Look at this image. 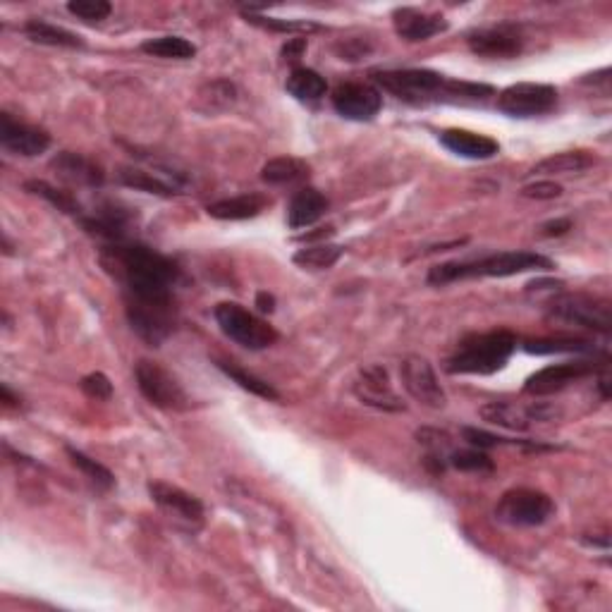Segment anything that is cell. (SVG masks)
I'll return each mask as SVG.
<instances>
[{"mask_svg": "<svg viewBox=\"0 0 612 612\" xmlns=\"http://www.w3.org/2000/svg\"><path fill=\"white\" fill-rule=\"evenodd\" d=\"M103 266L120 278L125 302H173L180 268L156 249L139 242L110 244L103 249Z\"/></svg>", "mask_w": 612, "mask_h": 612, "instance_id": "1", "label": "cell"}, {"mask_svg": "<svg viewBox=\"0 0 612 612\" xmlns=\"http://www.w3.org/2000/svg\"><path fill=\"white\" fill-rule=\"evenodd\" d=\"M371 77L395 99L426 106V103H483L495 96L491 84L459 82L436 70H373Z\"/></svg>", "mask_w": 612, "mask_h": 612, "instance_id": "2", "label": "cell"}, {"mask_svg": "<svg viewBox=\"0 0 612 612\" xmlns=\"http://www.w3.org/2000/svg\"><path fill=\"white\" fill-rule=\"evenodd\" d=\"M555 263L548 256L536 252H500L483 256L476 261H450L438 263L428 271V285L445 287L457 280L469 278H510V275L529 273V271H550Z\"/></svg>", "mask_w": 612, "mask_h": 612, "instance_id": "3", "label": "cell"}, {"mask_svg": "<svg viewBox=\"0 0 612 612\" xmlns=\"http://www.w3.org/2000/svg\"><path fill=\"white\" fill-rule=\"evenodd\" d=\"M519 340L510 330H493V333L469 335L457 345L452 357L445 364V371L452 376H491L505 369V364L517 350Z\"/></svg>", "mask_w": 612, "mask_h": 612, "instance_id": "4", "label": "cell"}, {"mask_svg": "<svg viewBox=\"0 0 612 612\" xmlns=\"http://www.w3.org/2000/svg\"><path fill=\"white\" fill-rule=\"evenodd\" d=\"M548 316L553 321L574 328H586L593 333L610 335L612 306L601 297L581 295V292H560L548 302Z\"/></svg>", "mask_w": 612, "mask_h": 612, "instance_id": "5", "label": "cell"}, {"mask_svg": "<svg viewBox=\"0 0 612 612\" xmlns=\"http://www.w3.org/2000/svg\"><path fill=\"white\" fill-rule=\"evenodd\" d=\"M216 323L228 335L230 340H235L237 345L247 347V350H266L278 342V330L268 326V321H263L252 311H247L244 306L235 302H223L213 309Z\"/></svg>", "mask_w": 612, "mask_h": 612, "instance_id": "6", "label": "cell"}, {"mask_svg": "<svg viewBox=\"0 0 612 612\" xmlns=\"http://www.w3.org/2000/svg\"><path fill=\"white\" fill-rule=\"evenodd\" d=\"M134 376L142 395L151 402L153 407L165 409V412H187L192 407L189 397L175 376H170L156 361L142 359L134 366Z\"/></svg>", "mask_w": 612, "mask_h": 612, "instance_id": "7", "label": "cell"}, {"mask_svg": "<svg viewBox=\"0 0 612 612\" xmlns=\"http://www.w3.org/2000/svg\"><path fill=\"white\" fill-rule=\"evenodd\" d=\"M603 371H608V354L603 359H574L565 361V364H553L526 378L524 393L531 397L555 395L569 388L572 383L581 381V378L596 376V373Z\"/></svg>", "mask_w": 612, "mask_h": 612, "instance_id": "8", "label": "cell"}, {"mask_svg": "<svg viewBox=\"0 0 612 612\" xmlns=\"http://www.w3.org/2000/svg\"><path fill=\"white\" fill-rule=\"evenodd\" d=\"M555 512L550 495L534 491V488H512L495 505L498 522L510 526H541Z\"/></svg>", "mask_w": 612, "mask_h": 612, "instance_id": "9", "label": "cell"}, {"mask_svg": "<svg viewBox=\"0 0 612 612\" xmlns=\"http://www.w3.org/2000/svg\"><path fill=\"white\" fill-rule=\"evenodd\" d=\"M560 94L550 84L522 82L512 84L498 94V110L510 118H538V115L553 113L558 108Z\"/></svg>", "mask_w": 612, "mask_h": 612, "instance_id": "10", "label": "cell"}, {"mask_svg": "<svg viewBox=\"0 0 612 612\" xmlns=\"http://www.w3.org/2000/svg\"><path fill=\"white\" fill-rule=\"evenodd\" d=\"M127 321L146 345L161 347L173 335L177 309L173 302H125Z\"/></svg>", "mask_w": 612, "mask_h": 612, "instance_id": "11", "label": "cell"}, {"mask_svg": "<svg viewBox=\"0 0 612 612\" xmlns=\"http://www.w3.org/2000/svg\"><path fill=\"white\" fill-rule=\"evenodd\" d=\"M481 419L488 424L507 428V431H529L534 424L553 421L560 416V409L546 402H534V405H517V402H488L481 407Z\"/></svg>", "mask_w": 612, "mask_h": 612, "instance_id": "12", "label": "cell"}, {"mask_svg": "<svg viewBox=\"0 0 612 612\" xmlns=\"http://www.w3.org/2000/svg\"><path fill=\"white\" fill-rule=\"evenodd\" d=\"M400 376L405 390L416 402H419V405H424L428 409H443L448 405V395H445L443 385L438 383L436 371H433V366L428 364V359L419 357V354H412V357L402 359Z\"/></svg>", "mask_w": 612, "mask_h": 612, "instance_id": "13", "label": "cell"}, {"mask_svg": "<svg viewBox=\"0 0 612 612\" xmlns=\"http://www.w3.org/2000/svg\"><path fill=\"white\" fill-rule=\"evenodd\" d=\"M333 108L338 110L342 118L369 122L381 113L383 96L369 82H345L333 91Z\"/></svg>", "mask_w": 612, "mask_h": 612, "instance_id": "14", "label": "cell"}, {"mask_svg": "<svg viewBox=\"0 0 612 612\" xmlns=\"http://www.w3.org/2000/svg\"><path fill=\"white\" fill-rule=\"evenodd\" d=\"M0 144L5 151L15 153V156L34 158L48 151L51 146V134L39 127L27 125L12 118L10 113L0 115Z\"/></svg>", "mask_w": 612, "mask_h": 612, "instance_id": "15", "label": "cell"}, {"mask_svg": "<svg viewBox=\"0 0 612 612\" xmlns=\"http://www.w3.org/2000/svg\"><path fill=\"white\" fill-rule=\"evenodd\" d=\"M354 395L364 405L381 409V412H405V402L397 397L393 385H390L388 371L378 364L359 371L357 383H354Z\"/></svg>", "mask_w": 612, "mask_h": 612, "instance_id": "16", "label": "cell"}, {"mask_svg": "<svg viewBox=\"0 0 612 612\" xmlns=\"http://www.w3.org/2000/svg\"><path fill=\"white\" fill-rule=\"evenodd\" d=\"M471 53L481 58H517L524 51V36L517 27L500 24V27L479 29L467 36Z\"/></svg>", "mask_w": 612, "mask_h": 612, "instance_id": "17", "label": "cell"}, {"mask_svg": "<svg viewBox=\"0 0 612 612\" xmlns=\"http://www.w3.org/2000/svg\"><path fill=\"white\" fill-rule=\"evenodd\" d=\"M149 495L151 500L161 507L163 512H168L170 517L180 519L189 526H199L204 522V505L199 498H194L192 493L182 491V488L170 486L163 481H151L149 483Z\"/></svg>", "mask_w": 612, "mask_h": 612, "instance_id": "18", "label": "cell"}, {"mask_svg": "<svg viewBox=\"0 0 612 612\" xmlns=\"http://www.w3.org/2000/svg\"><path fill=\"white\" fill-rule=\"evenodd\" d=\"M79 223L89 235L101 237L110 244L130 242V228H132V213L130 208H122L118 204H103L96 208L91 216H82Z\"/></svg>", "mask_w": 612, "mask_h": 612, "instance_id": "19", "label": "cell"}, {"mask_svg": "<svg viewBox=\"0 0 612 612\" xmlns=\"http://www.w3.org/2000/svg\"><path fill=\"white\" fill-rule=\"evenodd\" d=\"M395 32L400 39L416 44V41H428L431 36L448 32L450 22L436 12H424L416 8H397L393 12Z\"/></svg>", "mask_w": 612, "mask_h": 612, "instance_id": "20", "label": "cell"}, {"mask_svg": "<svg viewBox=\"0 0 612 612\" xmlns=\"http://www.w3.org/2000/svg\"><path fill=\"white\" fill-rule=\"evenodd\" d=\"M51 168L58 173L60 180L70 182V185L77 187H101L106 182V175H103L101 165H96L94 161H89L87 156L82 153H72L63 151L51 161Z\"/></svg>", "mask_w": 612, "mask_h": 612, "instance_id": "21", "label": "cell"}, {"mask_svg": "<svg viewBox=\"0 0 612 612\" xmlns=\"http://www.w3.org/2000/svg\"><path fill=\"white\" fill-rule=\"evenodd\" d=\"M440 144L455 156L469 158V161H488V158L500 153V144L495 139L469 130H443L440 132Z\"/></svg>", "mask_w": 612, "mask_h": 612, "instance_id": "22", "label": "cell"}, {"mask_svg": "<svg viewBox=\"0 0 612 612\" xmlns=\"http://www.w3.org/2000/svg\"><path fill=\"white\" fill-rule=\"evenodd\" d=\"M118 182L125 187L139 189V192L156 194V197H177L182 194V185L177 177H163L161 173H151V170L134 168V165H125L120 168Z\"/></svg>", "mask_w": 612, "mask_h": 612, "instance_id": "23", "label": "cell"}, {"mask_svg": "<svg viewBox=\"0 0 612 612\" xmlns=\"http://www.w3.org/2000/svg\"><path fill=\"white\" fill-rule=\"evenodd\" d=\"M326 211H328V199L323 197L318 189L314 187L299 189L290 201V208H287V225H290L292 230L309 228V225H314Z\"/></svg>", "mask_w": 612, "mask_h": 612, "instance_id": "24", "label": "cell"}, {"mask_svg": "<svg viewBox=\"0 0 612 612\" xmlns=\"http://www.w3.org/2000/svg\"><path fill=\"white\" fill-rule=\"evenodd\" d=\"M266 206H271V199L254 192V194H242V197L216 201V204H208L206 211L208 216L218 220H249L266 211Z\"/></svg>", "mask_w": 612, "mask_h": 612, "instance_id": "25", "label": "cell"}, {"mask_svg": "<svg viewBox=\"0 0 612 612\" xmlns=\"http://www.w3.org/2000/svg\"><path fill=\"white\" fill-rule=\"evenodd\" d=\"M24 36L34 44L41 46H53V48H84V39L70 29L58 27V24L44 22V20H29L22 27Z\"/></svg>", "mask_w": 612, "mask_h": 612, "instance_id": "26", "label": "cell"}, {"mask_svg": "<svg viewBox=\"0 0 612 612\" xmlns=\"http://www.w3.org/2000/svg\"><path fill=\"white\" fill-rule=\"evenodd\" d=\"M285 89H287V94L295 96L297 101L314 103V101H321L323 96H326L328 82H326V77L318 75V72L311 70V67H295V70L290 72V77H287Z\"/></svg>", "mask_w": 612, "mask_h": 612, "instance_id": "27", "label": "cell"}, {"mask_svg": "<svg viewBox=\"0 0 612 612\" xmlns=\"http://www.w3.org/2000/svg\"><path fill=\"white\" fill-rule=\"evenodd\" d=\"M593 163H596V158L586 151H560L543 158L541 163H536L534 168H531V175H572L591 168Z\"/></svg>", "mask_w": 612, "mask_h": 612, "instance_id": "28", "label": "cell"}, {"mask_svg": "<svg viewBox=\"0 0 612 612\" xmlns=\"http://www.w3.org/2000/svg\"><path fill=\"white\" fill-rule=\"evenodd\" d=\"M304 177H309V165L292 156L273 158L261 168V180L268 185H292Z\"/></svg>", "mask_w": 612, "mask_h": 612, "instance_id": "29", "label": "cell"}, {"mask_svg": "<svg viewBox=\"0 0 612 612\" xmlns=\"http://www.w3.org/2000/svg\"><path fill=\"white\" fill-rule=\"evenodd\" d=\"M142 51L146 55H153V58H163V60H192L197 55V46L192 41L182 39V36H156V39H149L142 44Z\"/></svg>", "mask_w": 612, "mask_h": 612, "instance_id": "30", "label": "cell"}, {"mask_svg": "<svg viewBox=\"0 0 612 612\" xmlns=\"http://www.w3.org/2000/svg\"><path fill=\"white\" fill-rule=\"evenodd\" d=\"M524 352L529 354H593L596 345L589 340L567 338V335H558V338H536L524 342Z\"/></svg>", "mask_w": 612, "mask_h": 612, "instance_id": "31", "label": "cell"}, {"mask_svg": "<svg viewBox=\"0 0 612 612\" xmlns=\"http://www.w3.org/2000/svg\"><path fill=\"white\" fill-rule=\"evenodd\" d=\"M216 366L225 373V376L232 378V381L240 385L242 390H247V393H252L256 397H263V400L280 402V393L273 388L271 383H266V381H261V378L252 376V373H247L244 369H240V366H235V364H232V361L218 359Z\"/></svg>", "mask_w": 612, "mask_h": 612, "instance_id": "32", "label": "cell"}, {"mask_svg": "<svg viewBox=\"0 0 612 612\" xmlns=\"http://www.w3.org/2000/svg\"><path fill=\"white\" fill-rule=\"evenodd\" d=\"M24 189H27L29 194H36V197L46 199L48 204H51L53 208H58V211L67 213V216H75V218H82V206H79V201L72 197L70 192H63V189L48 185L46 180H29L24 182Z\"/></svg>", "mask_w": 612, "mask_h": 612, "instance_id": "33", "label": "cell"}, {"mask_svg": "<svg viewBox=\"0 0 612 612\" xmlns=\"http://www.w3.org/2000/svg\"><path fill=\"white\" fill-rule=\"evenodd\" d=\"M345 249L338 247V244H314V247H304L292 256V261L297 266L306 268V271H326V268H333L335 263L340 261V256Z\"/></svg>", "mask_w": 612, "mask_h": 612, "instance_id": "34", "label": "cell"}, {"mask_svg": "<svg viewBox=\"0 0 612 612\" xmlns=\"http://www.w3.org/2000/svg\"><path fill=\"white\" fill-rule=\"evenodd\" d=\"M237 101L235 84L228 79H213L199 89V106H204L206 113H216V110L230 108Z\"/></svg>", "mask_w": 612, "mask_h": 612, "instance_id": "35", "label": "cell"}, {"mask_svg": "<svg viewBox=\"0 0 612 612\" xmlns=\"http://www.w3.org/2000/svg\"><path fill=\"white\" fill-rule=\"evenodd\" d=\"M244 17L247 22L256 24V27L268 29V32H280V34H314L321 32V24L311 22V20H278V17H266V15H256L252 10H244Z\"/></svg>", "mask_w": 612, "mask_h": 612, "instance_id": "36", "label": "cell"}, {"mask_svg": "<svg viewBox=\"0 0 612 612\" xmlns=\"http://www.w3.org/2000/svg\"><path fill=\"white\" fill-rule=\"evenodd\" d=\"M65 452H67V457H70V462L75 464V467L82 471V474L87 476V479L94 483L96 488H101V491H108V488L115 486V476L110 474V469L103 467L101 462H96V459L87 457L82 450L70 448V445H67Z\"/></svg>", "mask_w": 612, "mask_h": 612, "instance_id": "37", "label": "cell"}, {"mask_svg": "<svg viewBox=\"0 0 612 612\" xmlns=\"http://www.w3.org/2000/svg\"><path fill=\"white\" fill-rule=\"evenodd\" d=\"M448 464L459 471H469V474H491L495 462L486 450L467 448V450H452L448 455Z\"/></svg>", "mask_w": 612, "mask_h": 612, "instance_id": "38", "label": "cell"}, {"mask_svg": "<svg viewBox=\"0 0 612 612\" xmlns=\"http://www.w3.org/2000/svg\"><path fill=\"white\" fill-rule=\"evenodd\" d=\"M67 10L82 22H103L113 12V5L108 0H70Z\"/></svg>", "mask_w": 612, "mask_h": 612, "instance_id": "39", "label": "cell"}, {"mask_svg": "<svg viewBox=\"0 0 612 612\" xmlns=\"http://www.w3.org/2000/svg\"><path fill=\"white\" fill-rule=\"evenodd\" d=\"M416 440H419L424 448L431 452V455H440L448 459L450 448H452V438L450 433L445 431H436V428H421V431H416Z\"/></svg>", "mask_w": 612, "mask_h": 612, "instance_id": "40", "label": "cell"}, {"mask_svg": "<svg viewBox=\"0 0 612 612\" xmlns=\"http://www.w3.org/2000/svg\"><path fill=\"white\" fill-rule=\"evenodd\" d=\"M79 385H82L84 395L91 397V400H110V397H113V383H110L106 373H89V376L82 378Z\"/></svg>", "mask_w": 612, "mask_h": 612, "instance_id": "41", "label": "cell"}, {"mask_svg": "<svg viewBox=\"0 0 612 612\" xmlns=\"http://www.w3.org/2000/svg\"><path fill=\"white\" fill-rule=\"evenodd\" d=\"M524 199H536V201H550L562 197V187L553 180H536L534 185H524L519 189Z\"/></svg>", "mask_w": 612, "mask_h": 612, "instance_id": "42", "label": "cell"}, {"mask_svg": "<svg viewBox=\"0 0 612 612\" xmlns=\"http://www.w3.org/2000/svg\"><path fill=\"white\" fill-rule=\"evenodd\" d=\"M306 39H287V44L280 48V55H283L285 63H297L299 58L306 53Z\"/></svg>", "mask_w": 612, "mask_h": 612, "instance_id": "43", "label": "cell"}, {"mask_svg": "<svg viewBox=\"0 0 612 612\" xmlns=\"http://www.w3.org/2000/svg\"><path fill=\"white\" fill-rule=\"evenodd\" d=\"M335 51L340 53L342 60H359V58H364V53H369V46H364L361 41L350 39V41H345V44H340Z\"/></svg>", "mask_w": 612, "mask_h": 612, "instance_id": "44", "label": "cell"}, {"mask_svg": "<svg viewBox=\"0 0 612 612\" xmlns=\"http://www.w3.org/2000/svg\"><path fill=\"white\" fill-rule=\"evenodd\" d=\"M567 230H572V220H567V218L550 220V223L541 225V235L543 237H560V235H565Z\"/></svg>", "mask_w": 612, "mask_h": 612, "instance_id": "45", "label": "cell"}, {"mask_svg": "<svg viewBox=\"0 0 612 612\" xmlns=\"http://www.w3.org/2000/svg\"><path fill=\"white\" fill-rule=\"evenodd\" d=\"M256 306H259L261 314H273V311H275V297L268 295V292H259V295H256Z\"/></svg>", "mask_w": 612, "mask_h": 612, "instance_id": "46", "label": "cell"}, {"mask_svg": "<svg viewBox=\"0 0 612 612\" xmlns=\"http://www.w3.org/2000/svg\"><path fill=\"white\" fill-rule=\"evenodd\" d=\"M333 232H335L333 228H318V232H306V235L299 237V240L311 242V240H321V237H323V240H326V237L333 235Z\"/></svg>", "mask_w": 612, "mask_h": 612, "instance_id": "47", "label": "cell"}, {"mask_svg": "<svg viewBox=\"0 0 612 612\" xmlns=\"http://www.w3.org/2000/svg\"><path fill=\"white\" fill-rule=\"evenodd\" d=\"M0 395H3V402H5V407H20V397H15L10 393V388L8 385H0Z\"/></svg>", "mask_w": 612, "mask_h": 612, "instance_id": "48", "label": "cell"}, {"mask_svg": "<svg viewBox=\"0 0 612 612\" xmlns=\"http://www.w3.org/2000/svg\"><path fill=\"white\" fill-rule=\"evenodd\" d=\"M598 388H601L603 400H608V397H610V381H608V376L598 378Z\"/></svg>", "mask_w": 612, "mask_h": 612, "instance_id": "49", "label": "cell"}]
</instances>
